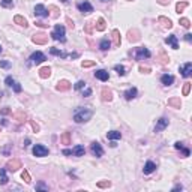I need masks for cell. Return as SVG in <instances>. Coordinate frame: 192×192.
<instances>
[{
  "label": "cell",
  "mask_w": 192,
  "mask_h": 192,
  "mask_svg": "<svg viewBox=\"0 0 192 192\" xmlns=\"http://www.w3.org/2000/svg\"><path fill=\"white\" fill-rule=\"evenodd\" d=\"M93 116V111L89 108V107H80L75 110L74 113V122L75 123H86L92 119Z\"/></svg>",
  "instance_id": "obj_1"
},
{
  "label": "cell",
  "mask_w": 192,
  "mask_h": 192,
  "mask_svg": "<svg viewBox=\"0 0 192 192\" xmlns=\"http://www.w3.org/2000/svg\"><path fill=\"white\" fill-rule=\"evenodd\" d=\"M66 30H65V26H62V24H57L56 27H54V30L51 32V38L54 41H60V42H65L66 41Z\"/></svg>",
  "instance_id": "obj_2"
},
{
  "label": "cell",
  "mask_w": 192,
  "mask_h": 192,
  "mask_svg": "<svg viewBox=\"0 0 192 192\" xmlns=\"http://www.w3.org/2000/svg\"><path fill=\"white\" fill-rule=\"evenodd\" d=\"M77 8H78V11L83 12V14H92V12H93V6H92V3L87 2V0L78 2V3H77Z\"/></svg>",
  "instance_id": "obj_3"
},
{
  "label": "cell",
  "mask_w": 192,
  "mask_h": 192,
  "mask_svg": "<svg viewBox=\"0 0 192 192\" xmlns=\"http://www.w3.org/2000/svg\"><path fill=\"white\" fill-rule=\"evenodd\" d=\"M134 54H135V59L137 60H143V59H149L152 54H150V51L146 48V47H138V48H135V51H134Z\"/></svg>",
  "instance_id": "obj_4"
},
{
  "label": "cell",
  "mask_w": 192,
  "mask_h": 192,
  "mask_svg": "<svg viewBox=\"0 0 192 192\" xmlns=\"http://www.w3.org/2000/svg\"><path fill=\"white\" fill-rule=\"evenodd\" d=\"M90 152L93 153V156H96V158L104 156V149H102V146H101L98 141H93V143L90 144Z\"/></svg>",
  "instance_id": "obj_5"
},
{
  "label": "cell",
  "mask_w": 192,
  "mask_h": 192,
  "mask_svg": "<svg viewBox=\"0 0 192 192\" xmlns=\"http://www.w3.org/2000/svg\"><path fill=\"white\" fill-rule=\"evenodd\" d=\"M32 41L35 44H38V45H45L48 42V36L45 35V33H42V32H39V33H35V35L32 36Z\"/></svg>",
  "instance_id": "obj_6"
},
{
  "label": "cell",
  "mask_w": 192,
  "mask_h": 192,
  "mask_svg": "<svg viewBox=\"0 0 192 192\" xmlns=\"http://www.w3.org/2000/svg\"><path fill=\"white\" fill-rule=\"evenodd\" d=\"M33 155L38 158L47 156V155H48V149H47L45 146H42V144H35V147H33Z\"/></svg>",
  "instance_id": "obj_7"
},
{
  "label": "cell",
  "mask_w": 192,
  "mask_h": 192,
  "mask_svg": "<svg viewBox=\"0 0 192 192\" xmlns=\"http://www.w3.org/2000/svg\"><path fill=\"white\" fill-rule=\"evenodd\" d=\"M30 62L35 63V65H41L42 62H45V54L41 51H35L30 56Z\"/></svg>",
  "instance_id": "obj_8"
},
{
  "label": "cell",
  "mask_w": 192,
  "mask_h": 192,
  "mask_svg": "<svg viewBox=\"0 0 192 192\" xmlns=\"http://www.w3.org/2000/svg\"><path fill=\"white\" fill-rule=\"evenodd\" d=\"M179 71L182 72V77H185V78H189L192 75V63L191 62H188V63H185L183 66H180Z\"/></svg>",
  "instance_id": "obj_9"
},
{
  "label": "cell",
  "mask_w": 192,
  "mask_h": 192,
  "mask_svg": "<svg viewBox=\"0 0 192 192\" xmlns=\"http://www.w3.org/2000/svg\"><path fill=\"white\" fill-rule=\"evenodd\" d=\"M168 125H170V120H168L167 117H161V119L158 120L156 126H155V132H161V131H164Z\"/></svg>",
  "instance_id": "obj_10"
},
{
  "label": "cell",
  "mask_w": 192,
  "mask_h": 192,
  "mask_svg": "<svg viewBox=\"0 0 192 192\" xmlns=\"http://www.w3.org/2000/svg\"><path fill=\"white\" fill-rule=\"evenodd\" d=\"M35 15L36 17H48V9L44 6V5H36L35 6Z\"/></svg>",
  "instance_id": "obj_11"
},
{
  "label": "cell",
  "mask_w": 192,
  "mask_h": 192,
  "mask_svg": "<svg viewBox=\"0 0 192 192\" xmlns=\"http://www.w3.org/2000/svg\"><path fill=\"white\" fill-rule=\"evenodd\" d=\"M137 95H138V90H137L135 87L128 89V90L123 93V96H125V99H126V101H132V99H135V98H137Z\"/></svg>",
  "instance_id": "obj_12"
},
{
  "label": "cell",
  "mask_w": 192,
  "mask_h": 192,
  "mask_svg": "<svg viewBox=\"0 0 192 192\" xmlns=\"http://www.w3.org/2000/svg\"><path fill=\"white\" fill-rule=\"evenodd\" d=\"M95 77H96L98 80H101V81H108V80H110V74L105 69H98L95 72Z\"/></svg>",
  "instance_id": "obj_13"
},
{
  "label": "cell",
  "mask_w": 192,
  "mask_h": 192,
  "mask_svg": "<svg viewBox=\"0 0 192 192\" xmlns=\"http://www.w3.org/2000/svg\"><path fill=\"white\" fill-rule=\"evenodd\" d=\"M165 44H168L173 50H177L179 48V42H177V36L176 35H170L167 39H165Z\"/></svg>",
  "instance_id": "obj_14"
},
{
  "label": "cell",
  "mask_w": 192,
  "mask_h": 192,
  "mask_svg": "<svg viewBox=\"0 0 192 192\" xmlns=\"http://www.w3.org/2000/svg\"><path fill=\"white\" fill-rule=\"evenodd\" d=\"M155 170H156V164H155V162H152V161H147V162H146V165H144V168H143L144 174H152Z\"/></svg>",
  "instance_id": "obj_15"
},
{
  "label": "cell",
  "mask_w": 192,
  "mask_h": 192,
  "mask_svg": "<svg viewBox=\"0 0 192 192\" xmlns=\"http://www.w3.org/2000/svg\"><path fill=\"white\" fill-rule=\"evenodd\" d=\"M6 168L11 170V171H17L18 168H21V162H20L18 159H12V161H9V162L6 164Z\"/></svg>",
  "instance_id": "obj_16"
},
{
  "label": "cell",
  "mask_w": 192,
  "mask_h": 192,
  "mask_svg": "<svg viewBox=\"0 0 192 192\" xmlns=\"http://www.w3.org/2000/svg\"><path fill=\"white\" fill-rule=\"evenodd\" d=\"M69 89H71V83L66 81V80L59 81L57 86H56V90H59V92H66V90H69Z\"/></svg>",
  "instance_id": "obj_17"
},
{
  "label": "cell",
  "mask_w": 192,
  "mask_h": 192,
  "mask_svg": "<svg viewBox=\"0 0 192 192\" xmlns=\"http://www.w3.org/2000/svg\"><path fill=\"white\" fill-rule=\"evenodd\" d=\"M161 81H162L164 86H171V84L174 83V77L170 75V74H164V75L161 77Z\"/></svg>",
  "instance_id": "obj_18"
},
{
  "label": "cell",
  "mask_w": 192,
  "mask_h": 192,
  "mask_svg": "<svg viewBox=\"0 0 192 192\" xmlns=\"http://www.w3.org/2000/svg\"><path fill=\"white\" fill-rule=\"evenodd\" d=\"M71 152H72V155H74V156H78V158H80V156H84V153H86V150H84V146H81V144L75 146V147H74Z\"/></svg>",
  "instance_id": "obj_19"
},
{
  "label": "cell",
  "mask_w": 192,
  "mask_h": 192,
  "mask_svg": "<svg viewBox=\"0 0 192 192\" xmlns=\"http://www.w3.org/2000/svg\"><path fill=\"white\" fill-rule=\"evenodd\" d=\"M111 38H113V44H114V47H120V32L117 30V29H114L113 32H111Z\"/></svg>",
  "instance_id": "obj_20"
},
{
  "label": "cell",
  "mask_w": 192,
  "mask_h": 192,
  "mask_svg": "<svg viewBox=\"0 0 192 192\" xmlns=\"http://www.w3.org/2000/svg\"><path fill=\"white\" fill-rule=\"evenodd\" d=\"M102 101L104 102H111L113 101V92L110 89H102Z\"/></svg>",
  "instance_id": "obj_21"
},
{
  "label": "cell",
  "mask_w": 192,
  "mask_h": 192,
  "mask_svg": "<svg viewBox=\"0 0 192 192\" xmlns=\"http://www.w3.org/2000/svg\"><path fill=\"white\" fill-rule=\"evenodd\" d=\"M107 138L111 141L120 140V138H122V132H119V131H110V132L107 134Z\"/></svg>",
  "instance_id": "obj_22"
},
{
  "label": "cell",
  "mask_w": 192,
  "mask_h": 192,
  "mask_svg": "<svg viewBox=\"0 0 192 192\" xmlns=\"http://www.w3.org/2000/svg\"><path fill=\"white\" fill-rule=\"evenodd\" d=\"M128 39L131 41V42H137L138 39H140V32L138 30H129V33H128Z\"/></svg>",
  "instance_id": "obj_23"
},
{
  "label": "cell",
  "mask_w": 192,
  "mask_h": 192,
  "mask_svg": "<svg viewBox=\"0 0 192 192\" xmlns=\"http://www.w3.org/2000/svg\"><path fill=\"white\" fill-rule=\"evenodd\" d=\"M158 21L162 24V27H165V29H171L173 27V23H171V20L170 18H165V17H159L158 18Z\"/></svg>",
  "instance_id": "obj_24"
},
{
  "label": "cell",
  "mask_w": 192,
  "mask_h": 192,
  "mask_svg": "<svg viewBox=\"0 0 192 192\" xmlns=\"http://www.w3.org/2000/svg\"><path fill=\"white\" fill-rule=\"evenodd\" d=\"M50 75H51V68L50 66H44V68L39 69V77L41 78H48Z\"/></svg>",
  "instance_id": "obj_25"
},
{
  "label": "cell",
  "mask_w": 192,
  "mask_h": 192,
  "mask_svg": "<svg viewBox=\"0 0 192 192\" xmlns=\"http://www.w3.org/2000/svg\"><path fill=\"white\" fill-rule=\"evenodd\" d=\"M14 23L18 24V26H23V27H27L29 24H27V20L24 17H21V15H15L14 17Z\"/></svg>",
  "instance_id": "obj_26"
},
{
  "label": "cell",
  "mask_w": 192,
  "mask_h": 192,
  "mask_svg": "<svg viewBox=\"0 0 192 192\" xmlns=\"http://www.w3.org/2000/svg\"><path fill=\"white\" fill-rule=\"evenodd\" d=\"M158 60H159L161 65H167V63L170 62V57L165 54V51H161L159 53V56H158Z\"/></svg>",
  "instance_id": "obj_27"
},
{
  "label": "cell",
  "mask_w": 192,
  "mask_h": 192,
  "mask_svg": "<svg viewBox=\"0 0 192 192\" xmlns=\"http://www.w3.org/2000/svg\"><path fill=\"white\" fill-rule=\"evenodd\" d=\"M168 105L173 107V108H180V107H182L180 98H170V99H168Z\"/></svg>",
  "instance_id": "obj_28"
},
{
  "label": "cell",
  "mask_w": 192,
  "mask_h": 192,
  "mask_svg": "<svg viewBox=\"0 0 192 192\" xmlns=\"http://www.w3.org/2000/svg\"><path fill=\"white\" fill-rule=\"evenodd\" d=\"M110 47H111V41H110V39H102V41L99 42V48H101L102 51L110 50Z\"/></svg>",
  "instance_id": "obj_29"
},
{
  "label": "cell",
  "mask_w": 192,
  "mask_h": 192,
  "mask_svg": "<svg viewBox=\"0 0 192 192\" xmlns=\"http://www.w3.org/2000/svg\"><path fill=\"white\" fill-rule=\"evenodd\" d=\"M8 180H9V179H8V176H6V170L2 168V170H0V185L5 186V185L8 183Z\"/></svg>",
  "instance_id": "obj_30"
},
{
  "label": "cell",
  "mask_w": 192,
  "mask_h": 192,
  "mask_svg": "<svg viewBox=\"0 0 192 192\" xmlns=\"http://www.w3.org/2000/svg\"><path fill=\"white\" fill-rule=\"evenodd\" d=\"M186 8H188V2H179V3L176 5V12L180 14V12H183Z\"/></svg>",
  "instance_id": "obj_31"
},
{
  "label": "cell",
  "mask_w": 192,
  "mask_h": 192,
  "mask_svg": "<svg viewBox=\"0 0 192 192\" xmlns=\"http://www.w3.org/2000/svg\"><path fill=\"white\" fill-rule=\"evenodd\" d=\"M50 53H51L53 56H59V57H68L69 54H66V53H63V51H60L59 48H50Z\"/></svg>",
  "instance_id": "obj_32"
},
{
  "label": "cell",
  "mask_w": 192,
  "mask_h": 192,
  "mask_svg": "<svg viewBox=\"0 0 192 192\" xmlns=\"http://www.w3.org/2000/svg\"><path fill=\"white\" fill-rule=\"evenodd\" d=\"M105 27H107L105 20H104V18H99V20H98V23H96V30L102 32V30H105Z\"/></svg>",
  "instance_id": "obj_33"
},
{
  "label": "cell",
  "mask_w": 192,
  "mask_h": 192,
  "mask_svg": "<svg viewBox=\"0 0 192 192\" xmlns=\"http://www.w3.org/2000/svg\"><path fill=\"white\" fill-rule=\"evenodd\" d=\"M14 117L17 119L18 122H24V120L27 119V116H26V113H24V111H18V113H15V114H14Z\"/></svg>",
  "instance_id": "obj_34"
},
{
  "label": "cell",
  "mask_w": 192,
  "mask_h": 192,
  "mask_svg": "<svg viewBox=\"0 0 192 192\" xmlns=\"http://www.w3.org/2000/svg\"><path fill=\"white\" fill-rule=\"evenodd\" d=\"M60 140H62L63 144H71V134L69 132H63L62 137H60Z\"/></svg>",
  "instance_id": "obj_35"
},
{
  "label": "cell",
  "mask_w": 192,
  "mask_h": 192,
  "mask_svg": "<svg viewBox=\"0 0 192 192\" xmlns=\"http://www.w3.org/2000/svg\"><path fill=\"white\" fill-rule=\"evenodd\" d=\"M114 71H116L120 77H123V75L126 74V72H125V66H123V65H116V66H114Z\"/></svg>",
  "instance_id": "obj_36"
},
{
  "label": "cell",
  "mask_w": 192,
  "mask_h": 192,
  "mask_svg": "<svg viewBox=\"0 0 192 192\" xmlns=\"http://www.w3.org/2000/svg\"><path fill=\"white\" fill-rule=\"evenodd\" d=\"M95 65H96L95 60H83V63H81L83 68H92V66H95Z\"/></svg>",
  "instance_id": "obj_37"
},
{
  "label": "cell",
  "mask_w": 192,
  "mask_h": 192,
  "mask_svg": "<svg viewBox=\"0 0 192 192\" xmlns=\"http://www.w3.org/2000/svg\"><path fill=\"white\" fill-rule=\"evenodd\" d=\"M189 92H191V83H185L183 90H182V95H183V96H188V95H189Z\"/></svg>",
  "instance_id": "obj_38"
},
{
  "label": "cell",
  "mask_w": 192,
  "mask_h": 192,
  "mask_svg": "<svg viewBox=\"0 0 192 192\" xmlns=\"http://www.w3.org/2000/svg\"><path fill=\"white\" fill-rule=\"evenodd\" d=\"M0 5L3 8H12L14 6V2L12 0H0Z\"/></svg>",
  "instance_id": "obj_39"
},
{
  "label": "cell",
  "mask_w": 192,
  "mask_h": 192,
  "mask_svg": "<svg viewBox=\"0 0 192 192\" xmlns=\"http://www.w3.org/2000/svg\"><path fill=\"white\" fill-rule=\"evenodd\" d=\"M21 179H23V180H24L26 183H30V180H32V179H30V174H29V171H26V170L23 171V174H21Z\"/></svg>",
  "instance_id": "obj_40"
},
{
  "label": "cell",
  "mask_w": 192,
  "mask_h": 192,
  "mask_svg": "<svg viewBox=\"0 0 192 192\" xmlns=\"http://www.w3.org/2000/svg\"><path fill=\"white\" fill-rule=\"evenodd\" d=\"M111 182L110 180H104V182H98V188H110Z\"/></svg>",
  "instance_id": "obj_41"
},
{
  "label": "cell",
  "mask_w": 192,
  "mask_h": 192,
  "mask_svg": "<svg viewBox=\"0 0 192 192\" xmlns=\"http://www.w3.org/2000/svg\"><path fill=\"white\" fill-rule=\"evenodd\" d=\"M48 11H51V12H53V14H51L53 18H57V17H59V9H57L56 6H50V8H48Z\"/></svg>",
  "instance_id": "obj_42"
},
{
  "label": "cell",
  "mask_w": 192,
  "mask_h": 192,
  "mask_svg": "<svg viewBox=\"0 0 192 192\" xmlns=\"http://www.w3.org/2000/svg\"><path fill=\"white\" fill-rule=\"evenodd\" d=\"M5 83H6V86H8V87H12V86L15 84V80H14L12 77H6V80H5Z\"/></svg>",
  "instance_id": "obj_43"
},
{
  "label": "cell",
  "mask_w": 192,
  "mask_h": 192,
  "mask_svg": "<svg viewBox=\"0 0 192 192\" xmlns=\"http://www.w3.org/2000/svg\"><path fill=\"white\" fill-rule=\"evenodd\" d=\"M84 87H86V83H84L83 80L77 81V84H75V90H83Z\"/></svg>",
  "instance_id": "obj_44"
},
{
  "label": "cell",
  "mask_w": 192,
  "mask_h": 192,
  "mask_svg": "<svg viewBox=\"0 0 192 192\" xmlns=\"http://www.w3.org/2000/svg\"><path fill=\"white\" fill-rule=\"evenodd\" d=\"M180 24H182L183 27H186V29H188V27L191 26V21H189L188 18H180Z\"/></svg>",
  "instance_id": "obj_45"
},
{
  "label": "cell",
  "mask_w": 192,
  "mask_h": 192,
  "mask_svg": "<svg viewBox=\"0 0 192 192\" xmlns=\"http://www.w3.org/2000/svg\"><path fill=\"white\" fill-rule=\"evenodd\" d=\"M92 30H93V23H87V24H86V27H84V32L90 35V33H92Z\"/></svg>",
  "instance_id": "obj_46"
},
{
  "label": "cell",
  "mask_w": 192,
  "mask_h": 192,
  "mask_svg": "<svg viewBox=\"0 0 192 192\" xmlns=\"http://www.w3.org/2000/svg\"><path fill=\"white\" fill-rule=\"evenodd\" d=\"M38 189H44V191H48V186L47 185H44V183H39L38 186H36V191Z\"/></svg>",
  "instance_id": "obj_47"
},
{
  "label": "cell",
  "mask_w": 192,
  "mask_h": 192,
  "mask_svg": "<svg viewBox=\"0 0 192 192\" xmlns=\"http://www.w3.org/2000/svg\"><path fill=\"white\" fill-rule=\"evenodd\" d=\"M90 95H92V90H90V89H86V90H83V96H84V98H89Z\"/></svg>",
  "instance_id": "obj_48"
},
{
  "label": "cell",
  "mask_w": 192,
  "mask_h": 192,
  "mask_svg": "<svg viewBox=\"0 0 192 192\" xmlns=\"http://www.w3.org/2000/svg\"><path fill=\"white\" fill-rule=\"evenodd\" d=\"M12 89H14V90H15V92H17V93H20V92H21V86H20V84H18L17 81H15V84H14V86H12Z\"/></svg>",
  "instance_id": "obj_49"
},
{
  "label": "cell",
  "mask_w": 192,
  "mask_h": 192,
  "mask_svg": "<svg viewBox=\"0 0 192 192\" xmlns=\"http://www.w3.org/2000/svg\"><path fill=\"white\" fill-rule=\"evenodd\" d=\"M0 113H2L3 116H6V114H9V113H11V108H2V110H0Z\"/></svg>",
  "instance_id": "obj_50"
},
{
  "label": "cell",
  "mask_w": 192,
  "mask_h": 192,
  "mask_svg": "<svg viewBox=\"0 0 192 192\" xmlns=\"http://www.w3.org/2000/svg\"><path fill=\"white\" fill-rule=\"evenodd\" d=\"M140 72H143V74H149V72H150V68H144V66H140Z\"/></svg>",
  "instance_id": "obj_51"
},
{
  "label": "cell",
  "mask_w": 192,
  "mask_h": 192,
  "mask_svg": "<svg viewBox=\"0 0 192 192\" xmlns=\"http://www.w3.org/2000/svg\"><path fill=\"white\" fill-rule=\"evenodd\" d=\"M0 66H2V68H9L11 63H9V62H0Z\"/></svg>",
  "instance_id": "obj_52"
},
{
  "label": "cell",
  "mask_w": 192,
  "mask_h": 192,
  "mask_svg": "<svg viewBox=\"0 0 192 192\" xmlns=\"http://www.w3.org/2000/svg\"><path fill=\"white\" fill-rule=\"evenodd\" d=\"M174 147H176V149H177V150H180V149L183 147V143H180V141H177V143H176V144H174Z\"/></svg>",
  "instance_id": "obj_53"
},
{
  "label": "cell",
  "mask_w": 192,
  "mask_h": 192,
  "mask_svg": "<svg viewBox=\"0 0 192 192\" xmlns=\"http://www.w3.org/2000/svg\"><path fill=\"white\" fill-rule=\"evenodd\" d=\"M30 125H32V128H33V131H35V132H38V131H39V126H38V125H36V123L30 122Z\"/></svg>",
  "instance_id": "obj_54"
},
{
  "label": "cell",
  "mask_w": 192,
  "mask_h": 192,
  "mask_svg": "<svg viewBox=\"0 0 192 192\" xmlns=\"http://www.w3.org/2000/svg\"><path fill=\"white\" fill-rule=\"evenodd\" d=\"M158 3H159V5H164V6H165V5H168V3H170V0H158Z\"/></svg>",
  "instance_id": "obj_55"
},
{
  "label": "cell",
  "mask_w": 192,
  "mask_h": 192,
  "mask_svg": "<svg viewBox=\"0 0 192 192\" xmlns=\"http://www.w3.org/2000/svg\"><path fill=\"white\" fill-rule=\"evenodd\" d=\"M66 23L69 24V27H71V29H74V21H72L71 18H66Z\"/></svg>",
  "instance_id": "obj_56"
},
{
  "label": "cell",
  "mask_w": 192,
  "mask_h": 192,
  "mask_svg": "<svg viewBox=\"0 0 192 192\" xmlns=\"http://www.w3.org/2000/svg\"><path fill=\"white\" fill-rule=\"evenodd\" d=\"M185 39L188 41V42H191V39H192V35L191 33H188V35H185Z\"/></svg>",
  "instance_id": "obj_57"
},
{
  "label": "cell",
  "mask_w": 192,
  "mask_h": 192,
  "mask_svg": "<svg viewBox=\"0 0 192 192\" xmlns=\"http://www.w3.org/2000/svg\"><path fill=\"white\" fill-rule=\"evenodd\" d=\"M182 189H183V186H182V185H177V186H174L173 191H182Z\"/></svg>",
  "instance_id": "obj_58"
},
{
  "label": "cell",
  "mask_w": 192,
  "mask_h": 192,
  "mask_svg": "<svg viewBox=\"0 0 192 192\" xmlns=\"http://www.w3.org/2000/svg\"><path fill=\"white\" fill-rule=\"evenodd\" d=\"M63 155H72V152L68 150V149H65V150H63Z\"/></svg>",
  "instance_id": "obj_59"
},
{
  "label": "cell",
  "mask_w": 192,
  "mask_h": 192,
  "mask_svg": "<svg viewBox=\"0 0 192 192\" xmlns=\"http://www.w3.org/2000/svg\"><path fill=\"white\" fill-rule=\"evenodd\" d=\"M36 26H39V27H47V24H44V23H36Z\"/></svg>",
  "instance_id": "obj_60"
},
{
  "label": "cell",
  "mask_w": 192,
  "mask_h": 192,
  "mask_svg": "<svg viewBox=\"0 0 192 192\" xmlns=\"http://www.w3.org/2000/svg\"><path fill=\"white\" fill-rule=\"evenodd\" d=\"M2 51H3V48H2V45H0V54H2Z\"/></svg>",
  "instance_id": "obj_61"
},
{
  "label": "cell",
  "mask_w": 192,
  "mask_h": 192,
  "mask_svg": "<svg viewBox=\"0 0 192 192\" xmlns=\"http://www.w3.org/2000/svg\"><path fill=\"white\" fill-rule=\"evenodd\" d=\"M101 2H104V3H107V2H110V0H101Z\"/></svg>",
  "instance_id": "obj_62"
},
{
  "label": "cell",
  "mask_w": 192,
  "mask_h": 192,
  "mask_svg": "<svg viewBox=\"0 0 192 192\" xmlns=\"http://www.w3.org/2000/svg\"><path fill=\"white\" fill-rule=\"evenodd\" d=\"M62 2H63V3H68V0H62Z\"/></svg>",
  "instance_id": "obj_63"
}]
</instances>
